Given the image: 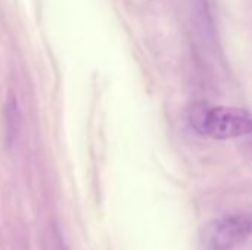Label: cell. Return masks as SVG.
Here are the masks:
<instances>
[{"label": "cell", "mask_w": 252, "mask_h": 250, "mask_svg": "<svg viewBox=\"0 0 252 250\" xmlns=\"http://www.w3.org/2000/svg\"><path fill=\"white\" fill-rule=\"evenodd\" d=\"M188 118L198 134L216 140L239 139L251 133V115L239 108L196 105Z\"/></svg>", "instance_id": "1"}, {"label": "cell", "mask_w": 252, "mask_h": 250, "mask_svg": "<svg viewBox=\"0 0 252 250\" xmlns=\"http://www.w3.org/2000/svg\"><path fill=\"white\" fill-rule=\"evenodd\" d=\"M251 234V217L247 214L224 215L207 224L201 233L204 250H235Z\"/></svg>", "instance_id": "2"}, {"label": "cell", "mask_w": 252, "mask_h": 250, "mask_svg": "<svg viewBox=\"0 0 252 250\" xmlns=\"http://www.w3.org/2000/svg\"><path fill=\"white\" fill-rule=\"evenodd\" d=\"M6 137L9 144H12L18 128H19V109H18V103L15 100V97H9L7 103H6Z\"/></svg>", "instance_id": "3"}, {"label": "cell", "mask_w": 252, "mask_h": 250, "mask_svg": "<svg viewBox=\"0 0 252 250\" xmlns=\"http://www.w3.org/2000/svg\"><path fill=\"white\" fill-rule=\"evenodd\" d=\"M55 240H56V250H68L66 245H65V240L62 239V234L59 233V230L55 231Z\"/></svg>", "instance_id": "4"}]
</instances>
